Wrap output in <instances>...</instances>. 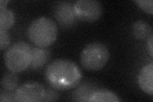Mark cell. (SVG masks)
<instances>
[{
  "label": "cell",
  "mask_w": 153,
  "mask_h": 102,
  "mask_svg": "<svg viewBox=\"0 0 153 102\" xmlns=\"http://www.w3.org/2000/svg\"><path fill=\"white\" fill-rule=\"evenodd\" d=\"M46 80L56 90H68L76 87L82 79L79 67L70 60L57 59L47 66L45 72Z\"/></svg>",
  "instance_id": "1"
},
{
  "label": "cell",
  "mask_w": 153,
  "mask_h": 102,
  "mask_svg": "<svg viewBox=\"0 0 153 102\" xmlns=\"http://www.w3.org/2000/svg\"><path fill=\"white\" fill-rule=\"evenodd\" d=\"M58 29L56 23L46 17H41L33 21L27 30L30 40L37 47L47 48L57 39Z\"/></svg>",
  "instance_id": "2"
},
{
  "label": "cell",
  "mask_w": 153,
  "mask_h": 102,
  "mask_svg": "<svg viewBox=\"0 0 153 102\" xmlns=\"http://www.w3.org/2000/svg\"><path fill=\"white\" fill-rule=\"evenodd\" d=\"M32 47L29 43L19 41L10 46L4 53V60L9 71L17 74L30 66Z\"/></svg>",
  "instance_id": "3"
},
{
  "label": "cell",
  "mask_w": 153,
  "mask_h": 102,
  "mask_svg": "<svg viewBox=\"0 0 153 102\" xmlns=\"http://www.w3.org/2000/svg\"><path fill=\"white\" fill-rule=\"evenodd\" d=\"M110 59L107 47L98 42L90 43L80 54V63L84 68L89 71H98L107 65Z\"/></svg>",
  "instance_id": "4"
},
{
  "label": "cell",
  "mask_w": 153,
  "mask_h": 102,
  "mask_svg": "<svg viewBox=\"0 0 153 102\" xmlns=\"http://www.w3.org/2000/svg\"><path fill=\"white\" fill-rule=\"evenodd\" d=\"M74 9L79 20L89 22L98 21L103 11L102 3L97 0H79L74 4Z\"/></svg>",
  "instance_id": "5"
},
{
  "label": "cell",
  "mask_w": 153,
  "mask_h": 102,
  "mask_svg": "<svg viewBox=\"0 0 153 102\" xmlns=\"http://www.w3.org/2000/svg\"><path fill=\"white\" fill-rule=\"evenodd\" d=\"M44 85L37 82H27L22 84L14 91L15 101L40 102L43 101L45 94Z\"/></svg>",
  "instance_id": "6"
},
{
  "label": "cell",
  "mask_w": 153,
  "mask_h": 102,
  "mask_svg": "<svg viewBox=\"0 0 153 102\" xmlns=\"http://www.w3.org/2000/svg\"><path fill=\"white\" fill-rule=\"evenodd\" d=\"M54 16L61 26L70 28L77 22L74 9V4L69 2L63 1L57 3L54 8Z\"/></svg>",
  "instance_id": "7"
},
{
  "label": "cell",
  "mask_w": 153,
  "mask_h": 102,
  "mask_svg": "<svg viewBox=\"0 0 153 102\" xmlns=\"http://www.w3.org/2000/svg\"><path fill=\"white\" fill-rule=\"evenodd\" d=\"M138 83L140 89L147 93L153 95V63L143 66L138 75Z\"/></svg>",
  "instance_id": "8"
},
{
  "label": "cell",
  "mask_w": 153,
  "mask_h": 102,
  "mask_svg": "<svg viewBox=\"0 0 153 102\" xmlns=\"http://www.w3.org/2000/svg\"><path fill=\"white\" fill-rule=\"evenodd\" d=\"M51 52L47 48L32 47V56L30 66L33 69H38L44 66L49 61Z\"/></svg>",
  "instance_id": "9"
},
{
  "label": "cell",
  "mask_w": 153,
  "mask_h": 102,
  "mask_svg": "<svg viewBox=\"0 0 153 102\" xmlns=\"http://www.w3.org/2000/svg\"><path fill=\"white\" fill-rule=\"evenodd\" d=\"M88 101L98 102V101H109L119 102L121 101V99L119 96L113 91L107 89H96L93 94L90 96Z\"/></svg>",
  "instance_id": "10"
},
{
  "label": "cell",
  "mask_w": 153,
  "mask_h": 102,
  "mask_svg": "<svg viewBox=\"0 0 153 102\" xmlns=\"http://www.w3.org/2000/svg\"><path fill=\"white\" fill-rule=\"evenodd\" d=\"M131 30L133 36L138 40L147 39L152 34L150 24L143 20H138L134 22Z\"/></svg>",
  "instance_id": "11"
},
{
  "label": "cell",
  "mask_w": 153,
  "mask_h": 102,
  "mask_svg": "<svg viewBox=\"0 0 153 102\" xmlns=\"http://www.w3.org/2000/svg\"><path fill=\"white\" fill-rule=\"evenodd\" d=\"M15 21L13 13L9 8H0V30L8 31Z\"/></svg>",
  "instance_id": "12"
},
{
  "label": "cell",
  "mask_w": 153,
  "mask_h": 102,
  "mask_svg": "<svg viewBox=\"0 0 153 102\" xmlns=\"http://www.w3.org/2000/svg\"><path fill=\"white\" fill-rule=\"evenodd\" d=\"M19 83L18 76L16 73L10 71L4 74L1 80V86L2 89L12 91L17 88Z\"/></svg>",
  "instance_id": "13"
},
{
  "label": "cell",
  "mask_w": 153,
  "mask_h": 102,
  "mask_svg": "<svg viewBox=\"0 0 153 102\" xmlns=\"http://www.w3.org/2000/svg\"><path fill=\"white\" fill-rule=\"evenodd\" d=\"M94 91L95 90H90L89 87L87 89V86H85V87L81 86L77 91H75L76 95L75 98H76V99L77 98H81L80 101H83V98H84L85 101H88L90 96L93 94Z\"/></svg>",
  "instance_id": "14"
},
{
  "label": "cell",
  "mask_w": 153,
  "mask_h": 102,
  "mask_svg": "<svg viewBox=\"0 0 153 102\" xmlns=\"http://www.w3.org/2000/svg\"><path fill=\"white\" fill-rule=\"evenodd\" d=\"M135 2L137 5L143 11L145 12L152 14V0H135Z\"/></svg>",
  "instance_id": "15"
},
{
  "label": "cell",
  "mask_w": 153,
  "mask_h": 102,
  "mask_svg": "<svg viewBox=\"0 0 153 102\" xmlns=\"http://www.w3.org/2000/svg\"><path fill=\"white\" fill-rule=\"evenodd\" d=\"M10 36L7 31L0 30V48L3 51L7 48L10 43Z\"/></svg>",
  "instance_id": "16"
},
{
  "label": "cell",
  "mask_w": 153,
  "mask_h": 102,
  "mask_svg": "<svg viewBox=\"0 0 153 102\" xmlns=\"http://www.w3.org/2000/svg\"><path fill=\"white\" fill-rule=\"evenodd\" d=\"M59 98V95L56 89L54 88H48L45 89V94L43 101H54Z\"/></svg>",
  "instance_id": "17"
},
{
  "label": "cell",
  "mask_w": 153,
  "mask_h": 102,
  "mask_svg": "<svg viewBox=\"0 0 153 102\" xmlns=\"http://www.w3.org/2000/svg\"><path fill=\"white\" fill-rule=\"evenodd\" d=\"M0 101H15L14 92L9 91L2 89L0 92Z\"/></svg>",
  "instance_id": "18"
},
{
  "label": "cell",
  "mask_w": 153,
  "mask_h": 102,
  "mask_svg": "<svg viewBox=\"0 0 153 102\" xmlns=\"http://www.w3.org/2000/svg\"><path fill=\"white\" fill-rule=\"evenodd\" d=\"M147 49L148 54L152 57H153V34L150 35V36L147 38Z\"/></svg>",
  "instance_id": "19"
},
{
  "label": "cell",
  "mask_w": 153,
  "mask_h": 102,
  "mask_svg": "<svg viewBox=\"0 0 153 102\" xmlns=\"http://www.w3.org/2000/svg\"><path fill=\"white\" fill-rule=\"evenodd\" d=\"M8 1L7 0H1L0 1V8H4L7 7V4Z\"/></svg>",
  "instance_id": "20"
}]
</instances>
